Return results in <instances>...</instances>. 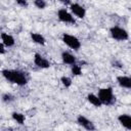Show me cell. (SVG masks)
Masks as SVG:
<instances>
[{
	"instance_id": "1",
	"label": "cell",
	"mask_w": 131,
	"mask_h": 131,
	"mask_svg": "<svg viewBox=\"0 0 131 131\" xmlns=\"http://www.w3.org/2000/svg\"><path fill=\"white\" fill-rule=\"evenodd\" d=\"M2 76L10 83L16 84L18 86H24L29 81V76L26 72L20 70H2Z\"/></svg>"
},
{
	"instance_id": "2",
	"label": "cell",
	"mask_w": 131,
	"mask_h": 131,
	"mask_svg": "<svg viewBox=\"0 0 131 131\" xmlns=\"http://www.w3.org/2000/svg\"><path fill=\"white\" fill-rule=\"evenodd\" d=\"M97 96L100 99V101H101L102 104L113 105L116 102V96L114 95V92H113V88L112 87L100 88L98 90Z\"/></svg>"
},
{
	"instance_id": "3",
	"label": "cell",
	"mask_w": 131,
	"mask_h": 131,
	"mask_svg": "<svg viewBox=\"0 0 131 131\" xmlns=\"http://www.w3.org/2000/svg\"><path fill=\"white\" fill-rule=\"evenodd\" d=\"M110 34L112 36L113 39L117 40V41H126L129 38V34L128 32L118 26H114L110 29Z\"/></svg>"
},
{
	"instance_id": "4",
	"label": "cell",
	"mask_w": 131,
	"mask_h": 131,
	"mask_svg": "<svg viewBox=\"0 0 131 131\" xmlns=\"http://www.w3.org/2000/svg\"><path fill=\"white\" fill-rule=\"evenodd\" d=\"M61 40H62V42L68 46V47H70V48H72V49H74V50H78V49H80V47H81V42H80V40L77 38V37H75V36H73V35H70V34H62V36H61Z\"/></svg>"
},
{
	"instance_id": "5",
	"label": "cell",
	"mask_w": 131,
	"mask_h": 131,
	"mask_svg": "<svg viewBox=\"0 0 131 131\" xmlns=\"http://www.w3.org/2000/svg\"><path fill=\"white\" fill-rule=\"evenodd\" d=\"M57 17L60 21L66 23V24H75L76 23L73 14L70 13L66 8H60L57 11Z\"/></svg>"
},
{
	"instance_id": "6",
	"label": "cell",
	"mask_w": 131,
	"mask_h": 131,
	"mask_svg": "<svg viewBox=\"0 0 131 131\" xmlns=\"http://www.w3.org/2000/svg\"><path fill=\"white\" fill-rule=\"evenodd\" d=\"M77 123L82 127L84 128L85 130L87 131H94L95 130V126H94V123L92 121H90L88 118H86L85 116L83 115H79L77 117Z\"/></svg>"
},
{
	"instance_id": "7",
	"label": "cell",
	"mask_w": 131,
	"mask_h": 131,
	"mask_svg": "<svg viewBox=\"0 0 131 131\" xmlns=\"http://www.w3.org/2000/svg\"><path fill=\"white\" fill-rule=\"evenodd\" d=\"M70 9L73 12V14L79 18H83L86 15V9L83 6H81L79 3H72L70 5Z\"/></svg>"
},
{
	"instance_id": "8",
	"label": "cell",
	"mask_w": 131,
	"mask_h": 131,
	"mask_svg": "<svg viewBox=\"0 0 131 131\" xmlns=\"http://www.w3.org/2000/svg\"><path fill=\"white\" fill-rule=\"evenodd\" d=\"M34 63L40 69H48L50 67V62L45 57H43L40 53H35V55H34Z\"/></svg>"
},
{
	"instance_id": "9",
	"label": "cell",
	"mask_w": 131,
	"mask_h": 131,
	"mask_svg": "<svg viewBox=\"0 0 131 131\" xmlns=\"http://www.w3.org/2000/svg\"><path fill=\"white\" fill-rule=\"evenodd\" d=\"M118 121L124 128L131 131V116L127 114H122L118 117Z\"/></svg>"
},
{
	"instance_id": "10",
	"label": "cell",
	"mask_w": 131,
	"mask_h": 131,
	"mask_svg": "<svg viewBox=\"0 0 131 131\" xmlns=\"http://www.w3.org/2000/svg\"><path fill=\"white\" fill-rule=\"evenodd\" d=\"M118 84L126 89H131V77L128 76H118L117 77Z\"/></svg>"
},
{
	"instance_id": "11",
	"label": "cell",
	"mask_w": 131,
	"mask_h": 131,
	"mask_svg": "<svg viewBox=\"0 0 131 131\" xmlns=\"http://www.w3.org/2000/svg\"><path fill=\"white\" fill-rule=\"evenodd\" d=\"M0 37H1V43H3L6 47H12L15 43L14 38L7 33H1Z\"/></svg>"
},
{
	"instance_id": "12",
	"label": "cell",
	"mask_w": 131,
	"mask_h": 131,
	"mask_svg": "<svg viewBox=\"0 0 131 131\" xmlns=\"http://www.w3.org/2000/svg\"><path fill=\"white\" fill-rule=\"evenodd\" d=\"M61 59H62V62L66 63V64H75L76 63V57L75 55H73L71 52L69 51H63L61 53Z\"/></svg>"
},
{
	"instance_id": "13",
	"label": "cell",
	"mask_w": 131,
	"mask_h": 131,
	"mask_svg": "<svg viewBox=\"0 0 131 131\" xmlns=\"http://www.w3.org/2000/svg\"><path fill=\"white\" fill-rule=\"evenodd\" d=\"M87 100H88L92 105H94V106H96V107H99V106L102 105V103H101L100 99L98 98V96L95 95V94H93V93H90V94L87 95Z\"/></svg>"
},
{
	"instance_id": "14",
	"label": "cell",
	"mask_w": 131,
	"mask_h": 131,
	"mask_svg": "<svg viewBox=\"0 0 131 131\" xmlns=\"http://www.w3.org/2000/svg\"><path fill=\"white\" fill-rule=\"evenodd\" d=\"M31 39L33 40V42H35L39 45H44L46 42L45 38L39 33H31Z\"/></svg>"
},
{
	"instance_id": "15",
	"label": "cell",
	"mask_w": 131,
	"mask_h": 131,
	"mask_svg": "<svg viewBox=\"0 0 131 131\" xmlns=\"http://www.w3.org/2000/svg\"><path fill=\"white\" fill-rule=\"evenodd\" d=\"M11 117H12V119H13L14 121H16V123H17V124H19V125H23V124L25 123L26 117H25V115H24V114H21V113L13 112V113L11 114Z\"/></svg>"
},
{
	"instance_id": "16",
	"label": "cell",
	"mask_w": 131,
	"mask_h": 131,
	"mask_svg": "<svg viewBox=\"0 0 131 131\" xmlns=\"http://www.w3.org/2000/svg\"><path fill=\"white\" fill-rule=\"evenodd\" d=\"M60 82H61V84H62L64 87H67V88L72 85V79H71L70 77H67V76H62V77L60 78Z\"/></svg>"
},
{
	"instance_id": "17",
	"label": "cell",
	"mask_w": 131,
	"mask_h": 131,
	"mask_svg": "<svg viewBox=\"0 0 131 131\" xmlns=\"http://www.w3.org/2000/svg\"><path fill=\"white\" fill-rule=\"evenodd\" d=\"M13 100H14V96H13L12 94H10V93H4V94L2 95V101H3V102L9 103V102H11V101H13Z\"/></svg>"
},
{
	"instance_id": "18",
	"label": "cell",
	"mask_w": 131,
	"mask_h": 131,
	"mask_svg": "<svg viewBox=\"0 0 131 131\" xmlns=\"http://www.w3.org/2000/svg\"><path fill=\"white\" fill-rule=\"evenodd\" d=\"M72 73H73V75H75V76L81 75V74H82V69H81V67H80L79 64H77V63L73 64V66H72Z\"/></svg>"
},
{
	"instance_id": "19",
	"label": "cell",
	"mask_w": 131,
	"mask_h": 131,
	"mask_svg": "<svg viewBox=\"0 0 131 131\" xmlns=\"http://www.w3.org/2000/svg\"><path fill=\"white\" fill-rule=\"evenodd\" d=\"M34 4L39 9H44L46 7V5H47V3L44 0H36V1H34Z\"/></svg>"
},
{
	"instance_id": "20",
	"label": "cell",
	"mask_w": 131,
	"mask_h": 131,
	"mask_svg": "<svg viewBox=\"0 0 131 131\" xmlns=\"http://www.w3.org/2000/svg\"><path fill=\"white\" fill-rule=\"evenodd\" d=\"M112 64H113V67H116V68H122V66H123V63L121 62V61H119V60H117V59H115V60H113L112 61Z\"/></svg>"
},
{
	"instance_id": "21",
	"label": "cell",
	"mask_w": 131,
	"mask_h": 131,
	"mask_svg": "<svg viewBox=\"0 0 131 131\" xmlns=\"http://www.w3.org/2000/svg\"><path fill=\"white\" fill-rule=\"evenodd\" d=\"M16 4H18L19 6H21V7H24V8L28 6V2L25 1V0H17V1H16Z\"/></svg>"
},
{
	"instance_id": "22",
	"label": "cell",
	"mask_w": 131,
	"mask_h": 131,
	"mask_svg": "<svg viewBox=\"0 0 131 131\" xmlns=\"http://www.w3.org/2000/svg\"><path fill=\"white\" fill-rule=\"evenodd\" d=\"M5 47H6V46H5L3 43L0 44V53H1V54H4V53H5Z\"/></svg>"
}]
</instances>
